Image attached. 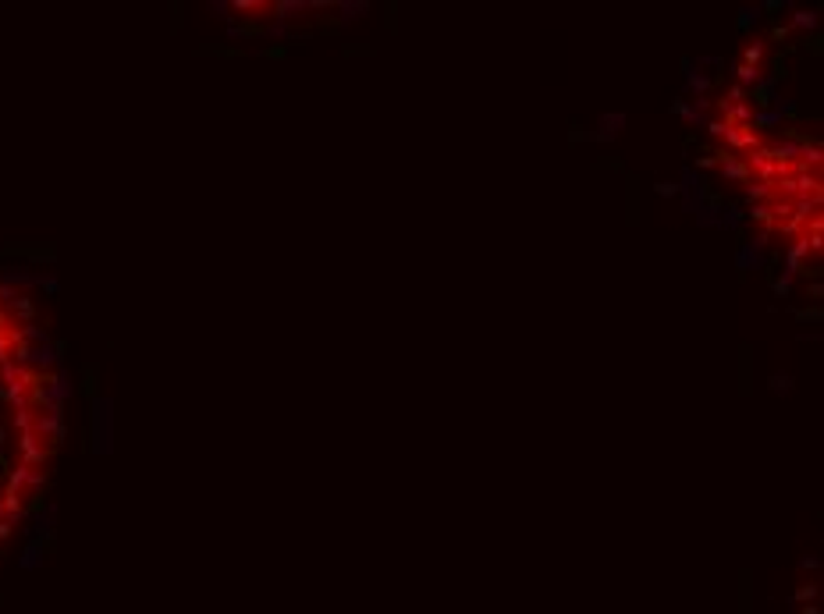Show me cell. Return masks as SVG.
<instances>
[{
  "instance_id": "6da1fadb",
  "label": "cell",
  "mask_w": 824,
  "mask_h": 614,
  "mask_svg": "<svg viewBox=\"0 0 824 614\" xmlns=\"http://www.w3.org/2000/svg\"><path fill=\"white\" fill-rule=\"evenodd\" d=\"M65 444V383L25 292L0 273V550L32 515Z\"/></svg>"
}]
</instances>
